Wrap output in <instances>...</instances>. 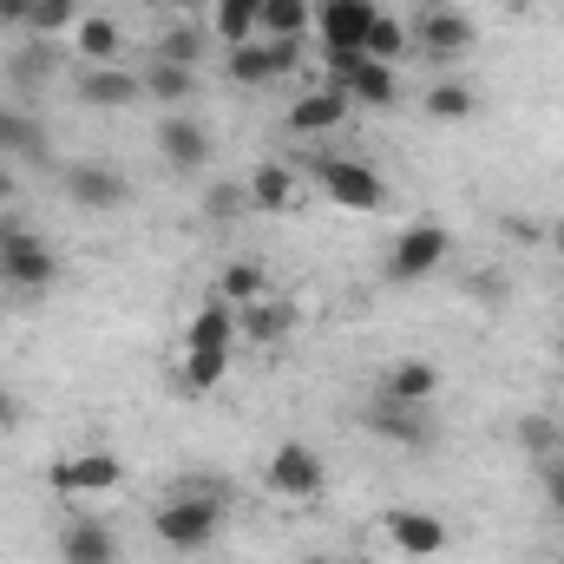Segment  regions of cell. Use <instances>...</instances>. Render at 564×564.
Masks as SVG:
<instances>
[{"mask_svg": "<svg viewBox=\"0 0 564 564\" xmlns=\"http://www.w3.org/2000/svg\"><path fill=\"white\" fill-rule=\"evenodd\" d=\"M151 532H158V545H171V552H204V545L224 532V499H217V492H197V486H177V492L151 512Z\"/></svg>", "mask_w": 564, "mask_h": 564, "instance_id": "1", "label": "cell"}, {"mask_svg": "<svg viewBox=\"0 0 564 564\" xmlns=\"http://www.w3.org/2000/svg\"><path fill=\"white\" fill-rule=\"evenodd\" d=\"M315 184H322V197L341 204V210H381V204H388V184H381L361 158H315Z\"/></svg>", "mask_w": 564, "mask_h": 564, "instance_id": "2", "label": "cell"}, {"mask_svg": "<svg viewBox=\"0 0 564 564\" xmlns=\"http://www.w3.org/2000/svg\"><path fill=\"white\" fill-rule=\"evenodd\" d=\"M46 486L66 492V499H86V492H119L126 486V459L119 453H66L46 466Z\"/></svg>", "mask_w": 564, "mask_h": 564, "instance_id": "3", "label": "cell"}, {"mask_svg": "<svg viewBox=\"0 0 564 564\" xmlns=\"http://www.w3.org/2000/svg\"><path fill=\"white\" fill-rule=\"evenodd\" d=\"M322 486H328V466H322V453L308 440H282L270 453V492L308 506V499H322Z\"/></svg>", "mask_w": 564, "mask_h": 564, "instance_id": "4", "label": "cell"}, {"mask_svg": "<svg viewBox=\"0 0 564 564\" xmlns=\"http://www.w3.org/2000/svg\"><path fill=\"white\" fill-rule=\"evenodd\" d=\"M446 250H453V237L433 224V217H421V224H408L401 230V243H394V257H388V282H421V276H433L440 263H446Z\"/></svg>", "mask_w": 564, "mask_h": 564, "instance_id": "5", "label": "cell"}, {"mask_svg": "<svg viewBox=\"0 0 564 564\" xmlns=\"http://www.w3.org/2000/svg\"><path fill=\"white\" fill-rule=\"evenodd\" d=\"M381 532H388V545H394L408 564H426V558H440V552L453 545L446 519H440V512H414V506H394V512L381 519Z\"/></svg>", "mask_w": 564, "mask_h": 564, "instance_id": "6", "label": "cell"}, {"mask_svg": "<svg viewBox=\"0 0 564 564\" xmlns=\"http://www.w3.org/2000/svg\"><path fill=\"white\" fill-rule=\"evenodd\" d=\"M408 33H414V46H421L433 66H446V59H459V53L473 46V20H466L459 7H421Z\"/></svg>", "mask_w": 564, "mask_h": 564, "instance_id": "7", "label": "cell"}, {"mask_svg": "<svg viewBox=\"0 0 564 564\" xmlns=\"http://www.w3.org/2000/svg\"><path fill=\"white\" fill-rule=\"evenodd\" d=\"M59 276V257L33 237V230H20V224H7V250H0V282H13V289H46V282Z\"/></svg>", "mask_w": 564, "mask_h": 564, "instance_id": "8", "label": "cell"}, {"mask_svg": "<svg viewBox=\"0 0 564 564\" xmlns=\"http://www.w3.org/2000/svg\"><path fill=\"white\" fill-rule=\"evenodd\" d=\"M73 93H79V106L126 112V106H139L144 99V73H126V66H86V73L73 79Z\"/></svg>", "mask_w": 564, "mask_h": 564, "instance_id": "9", "label": "cell"}, {"mask_svg": "<svg viewBox=\"0 0 564 564\" xmlns=\"http://www.w3.org/2000/svg\"><path fill=\"white\" fill-rule=\"evenodd\" d=\"M158 158L171 164V171H204L210 164V132L191 119V112H164V126H158Z\"/></svg>", "mask_w": 564, "mask_h": 564, "instance_id": "10", "label": "cell"}, {"mask_svg": "<svg viewBox=\"0 0 564 564\" xmlns=\"http://www.w3.org/2000/svg\"><path fill=\"white\" fill-rule=\"evenodd\" d=\"M348 112H355V99H348V93H335V86H322V93H302V99L282 112V126H289L295 139H322V132L348 126Z\"/></svg>", "mask_w": 564, "mask_h": 564, "instance_id": "11", "label": "cell"}, {"mask_svg": "<svg viewBox=\"0 0 564 564\" xmlns=\"http://www.w3.org/2000/svg\"><path fill=\"white\" fill-rule=\"evenodd\" d=\"M66 197L79 210H119V204H132V184L112 164H73L66 171Z\"/></svg>", "mask_w": 564, "mask_h": 564, "instance_id": "12", "label": "cell"}, {"mask_svg": "<svg viewBox=\"0 0 564 564\" xmlns=\"http://www.w3.org/2000/svg\"><path fill=\"white\" fill-rule=\"evenodd\" d=\"M375 0H315V26H322V46H361L368 26H375Z\"/></svg>", "mask_w": 564, "mask_h": 564, "instance_id": "13", "label": "cell"}, {"mask_svg": "<svg viewBox=\"0 0 564 564\" xmlns=\"http://www.w3.org/2000/svg\"><path fill=\"white\" fill-rule=\"evenodd\" d=\"M440 388H446V375H440L433 361H394L375 394H381V401H401V408H433Z\"/></svg>", "mask_w": 564, "mask_h": 564, "instance_id": "14", "label": "cell"}, {"mask_svg": "<svg viewBox=\"0 0 564 564\" xmlns=\"http://www.w3.org/2000/svg\"><path fill=\"white\" fill-rule=\"evenodd\" d=\"M73 53H79V66H119V59H126V26H119L112 13H79Z\"/></svg>", "mask_w": 564, "mask_h": 564, "instance_id": "15", "label": "cell"}, {"mask_svg": "<svg viewBox=\"0 0 564 564\" xmlns=\"http://www.w3.org/2000/svg\"><path fill=\"white\" fill-rule=\"evenodd\" d=\"M295 322H302V315H295V302H270V295H263V302H250V308H237V335H243V341H257V348L289 341V335H295Z\"/></svg>", "mask_w": 564, "mask_h": 564, "instance_id": "16", "label": "cell"}, {"mask_svg": "<svg viewBox=\"0 0 564 564\" xmlns=\"http://www.w3.org/2000/svg\"><path fill=\"white\" fill-rule=\"evenodd\" d=\"M59 564H119V545L99 519H66L59 525Z\"/></svg>", "mask_w": 564, "mask_h": 564, "instance_id": "17", "label": "cell"}, {"mask_svg": "<svg viewBox=\"0 0 564 564\" xmlns=\"http://www.w3.org/2000/svg\"><path fill=\"white\" fill-rule=\"evenodd\" d=\"M368 426H375L381 440H394V446H433V433H426V408H401V401H381V394H375Z\"/></svg>", "mask_w": 564, "mask_h": 564, "instance_id": "18", "label": "cell"}, {"mask_svg": "<svg viewBox=\"0 0 564 564\" xmlns=\"http://www.w3.org/2000/svg\"><path fill=\"white\" fill-rule=\"evenodd\" d=\"M237 341V308L230 302H204L197 315H191V328H184V355H197V348H230Z\"/></svg>", "mask_w": 564, "mask_h": 564, "instance_id": "19", "label": "cell"}, {"mask_svg": "<svg viewBox=\"0 0 564 564\" xmlns=\"http://www.w3.org/2000/svg\"><path fill=\"white\" fill-rule=\"evenodd\" d=\"M243 191H250V204H257V210H270V217H276V210L295 204V171L270 158V164H257V171H250V184H243Z\"/></svg>", "mask_w": 564, "mask_h": 564, "instance_id": "20", "label": "cell"}, {"mask_svg": "<svg viewBox=\"0 0 564 564\" xmlns=\"http://www.w3.org/2000/svg\"><path fill=\"white\" fill-rule=\"evenodd\" d=\"M144 93H151L164 112H184V106H191V93H197V73H191V66H171V59H158V66L144 73Z\"/></svg>", "mask_w": 564, "mask_h": 564, "instance_id": "21", "label": "cell"}, {"mask_svg": "<svg viewBox=\"0 0 564 564\" xmlns=\"http://www.w3.org/2000/svg\"><path fill=\"white\" fill-rule=\"evenodd\" d=\"M348 99H355V106H368V112H388V106L401 99V73H394V66H381V59H368V66L355 73Z\"/></svg>", "mask_w": 564, "mask_h": 564, "instance_id": "22", "label": "cell"}, {"mask_svg": "<svg viewBox=\"0 0 564 564\" xmlns=\"http://www.w3.org/2000/svg\"><path fill=\"white\" fill-rule=\"evenodd\" d=\"M230 375V348H197V355H184V368H177V394H210L217 381Z\"/></svg>", "mask_w": 564, "mask_h": 564, "instance_id": "23", "label": "cell"}, {"mask_svg": "<svg viewBox=\"0 0 564 564\" xmlns=\"http://www.w3.org/2000/svg\"><path fill=\"white\" fill-rule=\"evenodd\" d=\"M308 26H315V0H263L257 33H270V40H302Z\"/></svg>", "mask_w": 564, "mask_h": 564, "instance_id": "24", "label": "cell"}, {"mask_svg": "<svg viewBox=\"0 0 564 564\" xmlns=\"http://www.w3.org/2000/svg\"><path fill=\"white\" fill-rule=\"evenodd\" d=\"M408 46H414L408 20H394V13H375V26H368L361 53H368V59H381V66H401V53H408Z\"/></svg>", "mask_w": 564, "mask_h": 564, "instance_id": "25", "label": "cell"}, {"mask_svg": "<svg viewBox=\"0 0 564 564\" xmlns=\"http://www.w3.org/2000/svg\"><path fill=\"white\" fill-rule=\"evenodd\" d=\"M257 20H263V0H217L210 7V26H217L224 46H243L257 33Z\"/></svg>", "mask_w": 564, "mask_h": 564, "instance_id": "26", "label": "cell"}, {"mask_svg": "<svg viewBox=\"0 0 564 564\" xmlns=\"http://www.w3.org/2000/svg\"><path fill=\"white\" fill-rule=\"evenodd\" d=\"M263 263H224V276H217V302H230V308H250V302H263Z\"/></svg>", "mask_w": 564, "mask_h": 564, "instance_id": "27", "label": "cell"}, {"mask_svg": "<svg viewBox=\"0 0 564 564\" xmlns=\"http://www.w3.org/2000/svg\"><path fill=\"white\" fill-rule=\"evenodd\" d=\"M276 79V66H270V40H243V46H230V86H270Z\"/></svg>", "mask_w": 564, "mask_h": 564, "instance_id": "28", "label": "cell"}, {"mask_svg": "<svg viewBox=\"0 0 564 564\" xmlns=\"http://www.w3.org/2000/svg\"><path fill=\"white\" fill-rule=\"evenodd\" d=\"M473 86H459V79H433V93H426V119H440V126H466L473 119Z\"/></svg>", "mask_w": 564, "mask_h": 564, "instance_id": "29", "label": "cell"}, {"mask_svg": "<svg viewBox=\"0 0 564 564\" xmlns=\"http://www.w3.org/2000/svg\"><path fill=\"white\" fill-rule=\"evenodd\" d=\"M73 26H79V0H33V20H26L33 40H59Z\"/></svg>", "mask_w": 564, "mask_h": 564, "instance_id": "30", "label": "cell"}, {"mask_svg": "<svg viewBox=\"0 0 564 564\" xmlns=\"http://www.w3.org/2000/svg\"><path fill=\"white\" fill-rule=\"evenodd\" d=\"M158 59H171V66H191V73H197V59H204V26L177 20V26L158 40Z\"/></svg>", "mask_w": 564, "mask_h": 564, "instance_id": "31", "label": "cell"}, {"mask_svg": "<svg viewBox=\"0 0 564 564\" xmlns=\"http://www.w3.org/2000/svg\"><path fill=\"white\" fill-rule=\"evenodd\" d=\"M322 66H328V86H335V93H348V86H355V73L368 66V53H361V46H322Z\"/></svg>", "mask_w": 564, "mask_h": 564, "instance_id": "32", "label": "cell"}, {"mask_svg": "<svg viewBox=\"0 0 564 564\" xmlns=\"http://www.w3.org/2000/svg\"><path fill=\"white\" fill-rule=\"evenodd\" d=\"M0 151H26V158H40V151H46V139H40V126H33V119L0 112Z\"/></svg>", "mask_w": 564, "mask_h": 564, "instance_id": "33", "label": "cell"}, {"mask_svg": "<svg viewBox=\"0 0 564 564\" xmlns=\"http://www.w3.org/2000/svg\"><path fill=\"white\" fill-rule=\"evenodd\" d=\"M243 204H250V191H237V184H210V191H204V217H210V224H230Z\"/></svg>", "mask_w": 564, "mask_h": 564, "instance_id": "34", "label": "cell"}, {"mask_svg": "<svg viewBox=\"0 0 564 564\" xmlns=\"http://www.w3.org/2000/svg\"><path fill=\"white\" fill-rule=\"evenodd\" d=\"M46 66H53V46L40 40V46H26V53H13V79H26V86H40L46 79Z\"/></svg>", "mask_w": 564, "mask_h": 564, "instance_id": "35", "label": "cell"}, {"mask_svg": "<svg viewBox=\"0 0 564 564\" xmlns=\"http://www.w3.org/2000/svg\"><path fill=\"white\" fill-rule=\"evenodd\" d=\"M519 446H525V453H552V446H558V426L552 421H519Z\"/></svg>", "mask_w": 564, "mask_h": 564, "instance_id": "36", "label": "cell"}, {"mask_svg": "<svg viewBox=\"0 0 564 564\" xmlns=\"http://www.w3.org/2000/svg\"><path fill=\"white\" fill-rule=\"evenodd\" d=\"M270 66H276V79L295 73V66H302V40H270Z\"/></svg>", "mask_w": 564, "mask_h": 564, "instance_id": "37", "label": "cell"}, {"mask_svg": "<svg viewBox=\"0 0 564 564\" xmlns=\"http://www.w3.org/2000/svg\"><path fill=\"white\" fill-rule=\"evenodd\" d=\"M33 20V0H0V26H26Z\"/></svg>", "mask_w": 564, "mask_h": 564, "instance_id": "38", "label": "cell"}, {"mask_svg": "<svg viewBox=\"0 0 564 564\" xmlns=\"http://www.w3.org/2000/svg\"><path fill=\"white\" fill-rule=\"evenodd\" d=\"M545 499H552V506L564 512V459L552 466V473H545Z\"/></svg>", "mask_w": 564, "mask_h": 564, "instance_id": "39", "label": "cell"}, {"mask_svg": "<svg viewBox=\"0 0 564 564\" xmlns=\"http://www.w3.org/2000/svg\"><path fill=\"white\" fill-rule=\"evenodd\" d=\"M20 421V408H13V394H7V388H0V433H7V426Z\"/></svg>", "mask_w": 564, "mask_h": 564, "instance_id": "40", "label": "cell"}, {"mask_svg": "<svg viewBox=\"0 0 564 564\" xmlns=\"http://www.w3.org/2000/svg\"><path fill=\"white\" fill-rule=\"evenodd\" d=\"M552 250H558V257H564V217H558V224H552Z\"/></svg>", "mask_w": 564, "mask_h": 564, "instance_id": "41", "label": "cell"}, {"mask_svg": "<svg viewBox=\"0 0 564 564\" xmlns=\"http://www.w3.org/2000/svg\"><path fill=\"white\" fill-rule=\"evenodd\" d=\"M144 7H151V13H171V7H177V0H144Z\"/></svg>", "mask_w": 564, "mask_h": 564, "instance_id": "42", "label": "cell"}, {"mask_svg": "<svg viewBox=\"0 0 564 564\" xmlns=\"http://www.w3.org/2000/svg\"><path fill=\"white\" fill-rule=\"evenodd\" d=\"M302 564H335V558H302Z\"/></svg>", "mask_w": 564, "mask_h": 564, "instance_id": "43", "label": "cell"}, {"mask_svg": "<svg viewBox=\"0 0 564 564\" xmlns=\"http://www.w3.org/2000/svg\"><path fill=\"white\" fill-rule=\"evenodd\" d=\"M0 250H7V224H0Z\"/></svg>", "mask_w": 564, "mask_h": 564, "instance_id": "44", "label": "cell"}, {"mask_svg": "<svg viewBox=\"0 0 564 564\" xmlns=\"http://www.w3.org/2000/svg\"><path fill=\"white\" fill-rule=\"evenodd\" d=\"M506 7H525V0H506Z\"/></svg>", "mask_w": 564, "mask_h": 564, "instance_id": "45", "label": "cell"}]
</instances>
